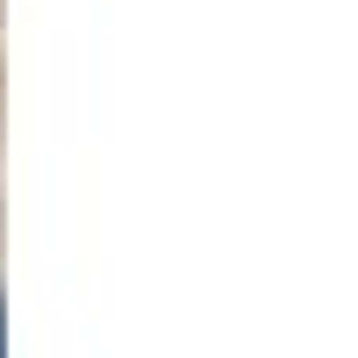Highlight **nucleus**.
<instances>
[{
    "mask_svg": "<svg viewBox=\"0 0 358 358\" xmlns=\"http://www.w3.org/2000/svg\"><path fill=\"white\" fill-rule=\"evenodd\" d=\"M0 358H8V308H0Z\"/></svg>",
    "mask_w": 358,
    "mask_h": 358,
    "instance_id": "1",
    "label": "nucleus"
}]
</instances>
